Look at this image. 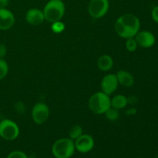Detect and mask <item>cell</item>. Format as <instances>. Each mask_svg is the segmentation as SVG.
Segmentation results:
<instances>
[{"instance_id":"6da1fadb","label":"cell","mask_w":158,"mask_h":158,"mask_svg":"<svg viewBox=\"0 0 158 158\" xmlns=\"http://www.w3.org/2000/svg\"><path fill=\"white\" fill-rule=\"evenodd\" d=\"M140 29V19L134 14H124L119 17L115 23V31L117 35L126 40L135 37Z\"/></svg>"},{"instance_id":"7a4b0ae2","label":"cell","mask_w":158,"mask_h":158,"mask_svg":"<svg viewBox=\"0 0 158 158\" xmlns=\"http://www.w3.org/2000/svg\"><path fill=\"white\" fill-rule=\"evenodd\" d=\"M65 10V4L62 0H49L43 10L45 20L51 23L60 21L64 15Z\"/></svg>"},{"instance_id":"3957f363","label":"cell","mask_w":158,"mask_h":158,"mask_svg":"<svg viewBox=\"0 0 158 158\" xmlns=\"http://www.w3.org/2000/svg\"><path fill=\"white\" fill-rule=\"evenodd\" d=\"M88 106L94 114H104L111 107L110 98L102 91L95 93L89 99Z\"/></svg>"},{"instance_id":"277c9868","label":"cell","mask_w":158,"mask_h":158,"mask_svg":"<svg viewBox=\"0 0 158 158\" xmlns=\"http://www.w3.org/2000/svg\"><path fill=\"white\" fill-rule=\"evenodd\" d=\"M76 151L74 140L69 138H60L52 146V154L56 158H70Z\"/></svg>"},{"instance_id":"5b68a950","label":"cell","mask_w":158,"mask_h":158,"mask_svg":"<svg viewBox=\"0 0 158 158\" xmlns=\"http://www.w3.org/2000/svg\"><path fill=\"white\" fill-rule=\"evenodd\" d=\"M19 128L13 120L4 119L0 121V137L5 140H14L19 135Z\"/></svg>"},{"instance_id":"8992f818","label":"cell","mask_w":158,"mask_h":158,"mask_svg":"<svg viewBox=\"0 0 158 158\" xmlns=\"http://www.w3.org/2000/svg\"><path fill=\"white\" fill-rule=\"evenodd\" d=\"M110 9L109 0H90L88 5V12L94 19H101Z\"/></svg>"},{"instance_id":"52a82bcc","label":"cell","mask_w":158,"mask_h":158,"mask_svg":"<svg viewBox=\"0 0 158 158\" xmlns=\"http://www.w3.org/2000/svg\"><path fill=\"white\" fill-rule=\"evenodd\" d=\"M32 117L34 123L36 124H43L49 117V108L46 103H37L32 110Z\"/></svg>"},{"instance_id":"ba28073f","label":"cell","mask_w":158,"mask_h":158,"mask_svg":"<svg viewBox=\"0 0 158 158\" xmlns=\"http://www.w3.org/2000/svg\"><path fill=\"white\" fill-rule=\"evenodd\" d=\"M75 148L82 154L89 152L94 148V140L89 134H82L80 137L74 140Z\"/></svg>"},{"instance_id":"9c48e42d","label":"cell","mask_w":158,"mask_h":158,"mask_svg":"<svg viewBox=\"0 0 158 158\" xmlns=\"http://www.w3.org/2000/svg\"><path fill=\"white\" fill-rule=\"evenodd\" d=\"M134 38L138 44V46L144 49H149L152 47L156 43L155 35L149 31H139Z\"/></svg>"},{"instance_id":"30bf717a","label":"cell","mask_w":158,"mask_h":158,"mask_svg":"<svg viewBox=\"0 0 158 158\" xmlns=\"http://www.w3.org/2000/svg\"><path fill=\"white\" fill-rule=\"evenodd\" d=\"M118 86L119 83L118 80H117V76H116V74L112 73L104 76L103 78L102 79L101 84H100L102 92L109 96L110 94H114L117 90Z\"/></svg>"},{"instance_id":"8fae6325","label":"cell","mask_w":158,"mask_h":158,"mask_svg":"<svg viewBox=\"0 0 158 158\" xmlns=\"http://www.w3.org/2000/svg\"><path fill=\"white\" fill-rule=\"evenodd\" d=\"M13 13L6 8L0 9V30L6 31L11 29L15 24Z\"/></svg>"},{"instance_id":"7c38bea8","label":"cell","mask_w":158,"mask_h":158,"mask_svg":"<svg viewBox=\"0 0 158 158\" xmlns=\"http://www.w3.org/2000/svg\"><path fill=\"white\" fill-rule=\"evenodd\" d=\"M26 20L29 25L40 26L44 22L45 17L43 12L36 8L29 9L26 14Z\"/></svg>"},{"instance_id":"4fadbf2b","label":"cell","mask_w":158,"mask_h":158,"mask_svg":"<svg viewBox=\"0 0 158 158\" xmlns=\"http://www.w3.org/2000/svg\"><path fill=\"white\" fill-rule=\"evenodd\" d=\"M119 84L125 87H131L134 83V78L131 73L126 70H119L116 74Z\"/></svg>"},{"instance_id":"5bb4252c","label":"cell","mask_w":158,"mask_h":158,"mask_svg":"<svg viewBox=\"0 0 158 158\" xmlns=\"http://www.w3.org/2000/svg\"><path fill=\"white\" fill-rule=\"evenodd\" d=\"M97 66L99 69L104 72L110 70L114 66V60L110 56L107 54H104L100 56V58L97 60Z\"/></svg>"},{"instance_id":"9a60e30c","label":"cell","mask_w":158,"mask_h":158,"mask_svg":"<svg viewBox=\"0 0 158 158\" xmlns=\"http://www.w3.org/2000/svg\"><path fill=\"white\" fill-rule=\"evenodd\" d=\"M110 103L111 107L114 108L117 110H121L123 109L127 106L128 103L127 97H125L124 95H121V94H118L116 95L110 99Z\"/></svg>"},{"instance_id":"2e32d148","label":"cell","mask_w":158,"mask_h":158,"mask_svg":"<svg viewBox=\"0 0 158 158\" xmlns=\"http://www.w3.org/2000/svg\"><path fill=\"white\" fill-rule=\"evenodd\" d=\"M82 134H83V130L82 127L80 126V125H75V126L72 127L70 130H69V138L72 139L73 140H77Z\"/></svg>"},{"instance_id":"e0dca14e","label":"cell","mask_w":158,"mask_h":158,"mask_svg":"<svg viewBox=\"0 0 158 158\" xmlns=\"http://www.w3.org/2000/svg\"><path fill=\"white\" fill-rule=\"evenodd\" d=\"M9 73V65L4 59H0V80L6 77Z\"/></svg>"},{"instance_id":"ac0fdd59","label":"cell","mask_w":158,"mask_h":158,"mask_svg":"<svg viewBox=\"0 0 158 158\" xmlns=\"http://www.w3.org/2000/svg\"><path fill=\"white\" fill-rule=\"evenodd\" d=\"M105 115L107 120H110V121H115V120H118L119 117H120V114H119V110L114 108L110 107L106 113Z\"/></svg>"},{"instance_id":"d6986e66","label":"cell","mask_w":158,"mask_h":158,"mask_svg":"<svg viewBox=\"0 0 158 158\" xmlns=\"http://www.w3.org/2000/svg\"><path fill=\"white\" fill-rule=\"evenodd\" d=\"M125 46H126L127 50L131 52H133L137 50V47H138V44H137L135 38L133 37V38H130L127 40L126 43H125Z\"/></svg>"},{"instance_id":"ffe728a7","label":"cell","mask_w":158,"mask_h":158,"mask_svg":"<svg viewBox=\"0 0 158 158\" xmlns=\"http://www.w3.org/2000/svg\"><path fill=\"white\" fill-rule=\"evenodd\" d=\"M65 28H66V26L60 20V21L54 22L51 25V29H52L54 33H61L65 30Z\"/></svg>"},{"instance_id":"44dd1931","label":"cell","mask_w":158,"mask_h":158,"mask_svg":"<svg viewBox=\"0 0 158 158\" xmlns=\"http://www.w3.org/2000/svg\"><path fill=\"white\" fill-rule=\"evenodd\" d=\"M6 158H29L24 152L21 151H12Z\"/></svg>"},{"instance_id":"7402d4cb","label":"cell","mask_w":158,"mask_h":158,"mask_svg":"<svg viewBox=\"0 0 158 158\" xmlns=\"http://www.w3.org/2000/svg\"><path fill=\"white\" fill-rule=\"evenodd\" d=\"M151 16H152L153 20L158 24V6L153 8L151 11Z\"/></svg>"},{"instance_id":"603a6c76","label":"cell","mask_w":158,"mask_h":158,"mask_svg":"<svg viewBox=\"0 0 158 158\" xmlns=\"http://www.w3.org/2000/svg\"><path fill=\"white\" fill-rule=\"evenodd\" d=\"M7 53V48L3 43H0V59H4Z\"/></svg>"},{"instance_id":"cb8c5ba5","label":"cell","mask_w":158,"mask_h":158,"mask_svg":"<svg viewBox=\"0 0 158 158\" xmlns=\"http://www.w3.org/2000/svg\"><path fill=\"white\" fill-rule=\"evenodd\" d=\"M15 109H16V111H18L19 113H23L25 111V106L23 103L18 102V103H15Z\"/></svg>"},{"instance_id":"d4e9b609","label":"cell","mask_w":158,"mask_h":158,"mask_svg":"<svg viewBox=\"0 0 158 158\" xmlns=\"http://www.w3.org/2000/svg\"><path fill=\"white\" fill-rule=\"evenodd\" d=\"M9 3V0H0V9L6 8Z\"/></svg>"},{"instance_id":"484cf974","label":"cell","mask_w":158,"mask_h":158,"mask_svg":"<svg viewBox=\"0 0 158 158\" xmlns=\"http://www.w3.org/2000/svg\"><path fill=\"white\" fill-rule=\"evenodd\" d=\"M136 113H137V110H136L135 108H131V109L128 110L127 114L128 115H134V114H135Z\"/></svg>"},{"instance_id":"4316f807","label":"cell","mask_w":158,"mask_h":158,"mask_svg":"<svg viewBox=\"0 0 158 158\" xmlns=\"http://www.w3.org/2000/svg\"><path fill=\"white\" fill-rule=\"evenodd\" d=\"M156 158H158V157H156Z\"/></svg>"}]
</instances>
